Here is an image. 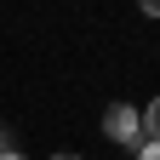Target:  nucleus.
<instances>
[{
	"instance_id": "nucleus-2",
	"label": "nucleus",
	"mask_w": 160,
	"mask_h": 160,
	"mask_svg": "<svg viewBox=\"0 0 160 160\" xmlns=\"http://www.w3.org/2000/svg\"><path fill=\"white\" fill-rule=\"evenodd\" d=\"M143 132H149V137H160V97L143 109Z\"/></svg>"
},
{
	"instance_id": "nucleus-6",
	"label": "nucleus",
	"mask_w": 160,
	"mask_h": 160,
	"mask_svg": "<svg viewBox=\"0 0 160 160\" xmlns=\"http://www.w3.org/2000/svg\"><path fill=\"white\" fill-rule=\"evenodd\" d=\"M52 160H80V154H52Z\"/></svg>"
},
{
	"instance_id": "nucleus-4",
	"label": "nucleus",
	"mask_w": 160,
	"mask_h": 160,
	"mask_svg": "<svg viewBox=\"0 0 160 160\" xmlns=\"http://www.w3.org/2000/svg\"><path fill=\"white\" fill-rule=\"evenodd\" d=\"M137 6H143V12H149V17H160V0H137Z\"/></svg>"
},
{
	"instance_id": "nucleus-3",
	"label": "nucleus",
	"mask_w": 160,
	"mask_h": 160,
	"mask_svg": "<svg viewBox=\"0 0 160 160\" xmlns=\"http://www.w3.org/2000/svg\"><path fill=\"white\" fill-rule=\"evenodd\" d=\"M132 154H137V160H160V137H143V143H137Z\"/></svg>"
},
{
	"instance_id": "nucleus-5",
	"label": "nucleus",
	"mask_w": 160,
	"mask_h": 160,
	"mask_svg": "<svg viewBox=\"0 0 160 160\" xmlns=\"http://www.w3.org/2000/svg\"><path fill=\"white\" fill-rule=\"evenodd\" d=\"M0 160H23V154H12V149H6V154H0Z\"/></svg>"
},
{
	"instance_id": "nucleus-1",
	"label": "nucleus",
	"mask_w": 160,
	"mask_h": 160,
	"mask_svg": "<svg viewBox=\"0 0 160 160\" xmlns=\"http://www.w3.org/2000/svg\"><path fill=\"white\" fill-rule=\"evenodd\" d=\"M103 132L114 137V143L137 149V143H143V114H137L132 103H109V114H103Z\"/></svg>"
}]
</instances>
